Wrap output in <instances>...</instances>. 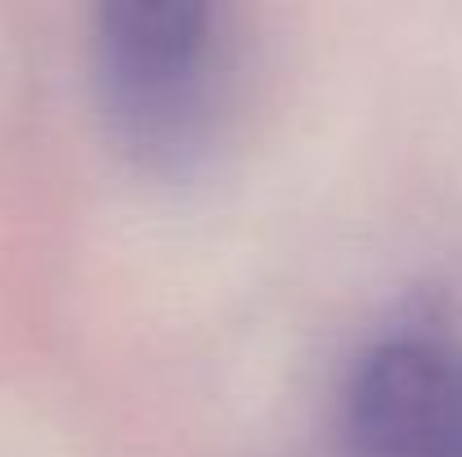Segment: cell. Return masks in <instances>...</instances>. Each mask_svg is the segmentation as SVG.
I'll list each match as a JSON object with an SVG mask.
<instances>
[{
	"mask_svg": "<svg viewBox=\"0 0 462 457\" xmlns=\"http://www.w3.org/2000/svg\"><path fill=\"white\" fill-rule=\"evenodd\" d=\"M95 68L122 144L180 166L211 144L229 90L225 14L198 0H122L99 14Z\"/></svg>",
	"mask_w": 462,
	"mask_h": 457,
	"instance_id": "1",
	"label": "cell"
},
{
	"mask_svg": "<svg viewBox=\"0 0 462 457\" xmlns=\"http://www.w3.org/2000/svg\"><path fill=\"white\" fill-rule=\"evenodd\" d=\"M346 431L364 457H462V345L431 332L373 345L346 386Z\"/></svg>",
	"mask_w": 462,
	"mask_h": 457,
	"instance_id": "2",
	"label": "cell"
}]
</instances>
